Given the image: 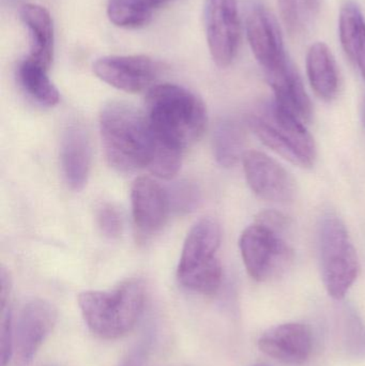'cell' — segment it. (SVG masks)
I'll return each mask as SVG.
<instances>
[{"label":"cell","mask_w":365,"mask_h":366,"mask_svg":"<svg viewBox=\"0 0 365 366\" xmlns=\"http://www.w3.org/2000/svg\"><path fill=\"white\" fill-rule=\"evenodd\" d=\"M100 132L111 169L128 174L149 167L154 135L146 114L128 103L111 101L101 111Z\"/></svg>","instance_id":"obj_1"},{"label":"cell","mask_w":365,"mask_h":366,"mask_svg":"<svg viewBox=\"0 0 365 366\" xmlns=\"http://www.w3.org/2000/svg\"><path fill=\"white\" fill-rule=\"evenodd\" d=\"M146 116L156 139L184 152L201 139L207 126L203 101L186 88L174 84L150 88Z\"/></svg>","instance_id":"obj_2"},{"label":"cell","mask_w":365,"mask_h":366,"mask_svg":"<svg viewBox=\"0 0 365 366\" xmlns=\"http://www.w3.org/2000/svg\"><path fill=\"white\" fill-rule=\"evenodd\" d=\"M146 287L137 279L122 282L109 292H84L79 305L84 322L96 337L116 340L134 329L143 315Z\"/></svg>","instance_id":"obj_3"},{"label":"cell","mask_w":365,"mask_h":366,"mask_svg":"<svg viewBox=\"0 0 365 366\" xmlns=\"http://www.w3.org/2000/svg\"><path fill=\"white\" fill-rule=\"evenodd\" d=\"M251 130L272 152L304 169L316 160L314 139L304 122L281 107L276 100L257 105L248 116Z\"/></svg>","instance_id":"obj_4"},{"label":"cell","mask_w":365,"mask_h":366,"mask_svg":"<svg viewBox=\"0 0 365 366\" xmlns=\"http://www.w3.org/2000/svg\"><path fill=\"white\" fill-rule=\"evenodd\" d=\"M220 243L221 228L214 219H201L191 228L177 269L184 287L204 295L219 290L222 282V266L216 257Z\"/></svg>","instance_id":"obj_5"},{"label":"cell","mask_w":365,"mask_h":366,"mask_svg":"<svg viewBox=\"0 0 365 366\" xmlns=\"http://www.w3.org/2000/svg\"><path fill=\"white\" fill-rule=\"evenodd\" d=\"M319 238L324 284L332 298L341 300L359 274L357 251L344 222L334 211L321 217Z\"/></svg>","instance_id":"obj_6"},{"label":"cell","mask_w":365,"mask_h":366,"mask_svg":"<svg viewBox=\"0 0 365 366\" xmlns=\"http://www.w3.org/2000/svg\"><path fill=\"white\" fill-rule=\"evenodd\" d=\"M284 234L285 232L259 221L242 232L239 241L242 259L255 281L265 282L278 277L293 262L294 251Z\"/></svg>","instance_id":"obj_7"},{"label":"cell","mask_w":365,"mask_h":366,"mask_svg":"<svg viewBox=\"0 0 365 366\" xmlns=\"http://www.w3.org/2000/svg\"><path fill=\"white\" fill-rule=\"evenodd\" d=\"M206 36L212 59L226 68L237 55L240 40L238 0H206Z\"/></svg>","instance_id":"obj_8"},{"label":"cell","mask_w":365,"mask_h":366,"mask_svg":"<svg viewBox=\"0 0 365 366\" xmlns=\"http://www.w3.org/2000/svg\"><path fill=\"white\" fill-rule=\"evenodd\" d=\"M57 317V310L49 301L31 299L23 305L14 327V352L19 365L28 366L34 361Z\"/></svg>","instance_id":"obj_9"},{"label":"cell","mask_w":365,"mask_h":366,"mask_svg":"<svg viewBox=\"0 0 365 366\" xmlns=\"http://www.w3.org/2000/svg\"><path fill=\"white\" fill-rule=\"evenodd\" d=\"M244 169L253 193L267 202H293L297 187L293 176L264 152L250 150L244 154Z\"/></svg>","instance_id":"obj_10"},{"label":"cell","mask_w":365,"mask_h":366,"mask_svg":"<svg viewBox=\"0 0 365 366\" xmlns=\"http://www.w3.org/2000/svg\"><path fill=\"white\" fill-rule=\"evenodd\" d=\"M249 44L266 75L276 72L289 62L278 21L261 4L251 6L246 17Z\"/></svg>","instance_id":"obj_11"},{"label":"cell","mask_w":365,"mask_h":366,"mask_svg":"<svg viewBox=\"0 0 365 366\" xmlns=\"http://www.w3.org/2000/svg\"><path fill=\"white\" fill-rule=\"evenodd\" d=\"M94 72L109 86L136 94L154 83L160 66L147 56H106L94 62Z\"/></svg>","instance_id":"obj_12"},{"label":"cell","mask_w":365,"mask_h":366,"mask_svg":"<svg viewBox=\"0 0 365 366\" xmlns=\"http://www.w3.org/2000/svg\"><path fill=\"white\" fill-rule=\"evenodd\" d=\"M133 219L144 234H152L164 226L169 215V195L158 182L149 177H139L131 189Z\"/></svg>","instance_id":"obj_13"},{"label":"cell","mask_w":365,"mask_h":366,"mask_svg":"<svg viewBox=\"0 0 365 366\" xmlns=\"http://www.w3.org/2000/svg\"><path fill=\"white\" fill-rule=\"evenodd\" d=\"M312 344L308 327L289 322L266 331L259 339V347L264 354L281 362L302 365L310 358Z\"/></svg>","instance_id":"obj_14"},{"label":"cell","mask_w":365,"mask_h":366,"mask_svg":"<svg viewBox=\"0 0 365 366\" xmlns=\"http://www.w3.org/2000/svg\"><path fill=\"white\" fill-rule=\"evenodd\" d=\"M62 171L66 182L73 191H81L89 177L91 167V144L83 124L72 122L62 135Z\"/></svg>","instance_id":"obj_15"},{"label":"cell","mask_w":365,"mask_h":366,"mask_svg":"<svg viewBox=\"0 0 365 366\" xmlns=\"http://www.w3.org/2000/svg\"><path fill=\"white\" fill-rule=\"evenodd\" d=\"M267 79L274 92V100L289 113L301 120L311 122L313 105L297 70L291 61L276 72L267 74Z\"/></svg>","instance_id":"obj_16"},{"label":"cell","mask_w":365,"mask_h":366,"mask_svg":"<svg viewBox=\"0 0 365 366\" xmlns=\"http://www.w3.org/2000/svg\"><path fill=\"white\" fill-rule=\"evenodd\" d=\"M21 21L29 32L30 59L49 69L54 58L55 34L53 19L44 6L26 4L21 6Z\"/></svg>","instance_id":"obj_17"},{"label":"cell","mask_w":365,"mask_h":366,"mask_svg":"<svg viewBox=\"0 0 365 366\" xmlns=\"http://www.w3.org/2000/svg\"><path fill=\"white\" fill-rule=\"evenodd\" d=\"M339 34L345 54L365 81V19L353 0H347L341 8Z\"/></svg>","instance_id":"obj_18"},{"label":"cell","mask_w":365,"mask_h":366,"mask_svg":"<svg viewBox=\"0 0 365 366\" xmlns=\"http://www.w3.org/2000/svg\"><path fill=\"white\" fill-rule=\"evenodd\" d=\"M306 72L311 87L323 100L332 101L339 92V72L331 49L323 42L310 47L306 56Z\"/></svg>","instance_id":"obj_19"},{"label":"cell","mask_w":365,"mask_h":366,"mask_svg":"<svg viewBox=\"0 0 365 366\" xmlns=\"http://www.w3.org/2000/svg\"><path fill=\"white\" fill-rule=\"evenodd\" d=\"M212 147L219 164L224 167L237 164L246 152L244 127L231 118L220 120L214 128Z\"/></svg>","instance_id":"obj_20"},{"label":"cell","mask_w":365,"mask_h":366,"mask_svg":"<svg viewBox=\"0 0 365 366\" xmlns=\"http://www.w3.org/2000/svg\"><path fill=\"white\" fill-rule=\"evenodd\" d=\"M49 69L27 58L19 66V79L24 90L34 100L45 107H54L59 102V92L49 75Z\"/></svg>","instance_id":"obj_21"},{"label":"cell","mask_w":365,"mask_h":366,"mask_svg":"<svg viewBox=\"0 0 365 366\" xmlns=\"http://www.w3.org/2000/svg\"><path fill=\"white\" fill-rule=\"evenodd\" d=\"M321 0H278L281 16L291 34L308 31L319 17Z\"/></svg>","instance_id":"obj_22"},{"label":"cell","mask_w":365,"mask_h":366,"mask_svg":"<svg viewBox=\"0 0 365 366\" xmlns=\"http://www.w3.org/2000/svg\"><path fill=\"white\" fill-rule=\"evenodd\" d=\"M152 10L145 0H109L107 16L118 27L135 29L149 23Z\"/></svg>","instance_id":"obj_23"},{"label":"cell","mask_w":365,"mask_h":366,"mask_svg":"<svg viewBox=\"0 0 365 366\" xmlns=\"http://www.w3.org/2000/svg\"><path fill=\"white\" fill-rule=\"evenodd\" d=\"M182 154L184 150L164 143L154 137V152L148 169L156 177L165 180L171 179L181 167Z\"/></svg>","instance_id":"obj_24"},{"label":"cell","mask_w":365,"mask_h":366,"mask_svg":"<svg viewBox=\"0 0 365 366\" xmlns=\"http://www.w3.org/2000/svg\"><path fill=\"white\" fill-rule=\"evenodd\" d=\"M171 210L178 213L190 212L199 204V189L193 183L182 182L176 183L171 191L167 192Z\"/></svg>","instance_id":"obj_25"},{"label":"cell","mask_w":365,"mask_h":366,"mask_svg":"<svg viewBox=\"0 0 365 366\" xmlns=\"http://www.w3.org/2000/svg\"><path fill=\"white\" fill-rule=\"evenodd\" d=\"M1 307V320H0V360L1 366L10 363L14 354V326H13L12 305L8 303Z\"/></svg>","instance_id":"obj_26"},{"label":"cell","mask_w":365,"mask_h":366,"mask_svg":"<svg viewBox=\"0 0 365 366\" xmlns=\"http://www.w3.org/2000/svg\"><path fill=\"white\" fill-rule=\"evenodd\" d=\"M344 337L347 347L354 355L365 357V330L355 314H349L344 320Z\"/></svg>","instance_id":"obj_27"},{"label":"cell","mask_w":365,"mask_h":366,"mask_svg":"<svg viewBox=\"0 0 365 366\" xmlns=\"http://www.w3.org/2000/svg\"><path fill=\"white\" fill-rule=\"evenodd\" d=\"M96 221L101 232L109 239H116L122 232V219L113 204H104L99 208Z\"/></svg>","instance_id":"obj_28"},{"label":"cell","mask_w":365,"mask_h":366,"mask_svg":"<svg viewBox=\"0 0 365 366\" xmlns=\"http://www.w3.org/2000/svg\"><path fill=\"white\" fill-rule=\"evenodd\" d=\"M145 1L147 2L152 9H154L166 4V2L171 1V0H145Z\"/></svg>","instance_id":"obj_29"},{"label":"cell","mask_w":365,"mask_h":366,"mask_svg":"<svg viewBox=\"0 0 365 366\" xmlns=\"http://www.w3.org/2000/svg\"><path fill=\"white\" fill-rule=\"evenodd\" d=\"M362 119H364V124L365 126V101H364V114H362Z\"/></svg>","instance_id":"obj_30"}]
</instances>
